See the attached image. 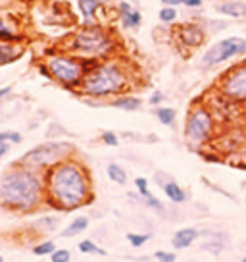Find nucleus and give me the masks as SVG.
<instances>
[{"label": "nucleus", "mask_w": 246, "mask_h": 262, "mask_svg": "<svg viewBox=\"0 0 246 262\" xmlns=\"http://www.w3.org/2000/svg\"><path fill=\"white\" fill-rule=\"evenodd\" d=\"M175 37L177 41L187 47V49H198L206 42V37L208 33L200 24H194V21H185V24H179L177 29H175Z\"/></svg>", "instance_id": "10"}, {"label": "nucleus", "mask_w": 246, "mask_h": 262, "mask_svg": "<svg viewBox=\"0 0 246 262\" xmlns=\"http://www.w3.org/2000/svg\"><path fill=\"white\" fill-rule=\"evenodd\" d=\"M77 249H79L83 254H100V256H106V251H104L102 247L96 245L92 239H83V241H79V243H77Z\"/></svg>", "instance_id": "22"}, {"label": "nucleus", "mask_w": 246, "mask_h": 262, "mask_svg": "<svg viewBox=\"0 0 246 262\" xmlns=\"http://www.w3.org/2000/svg\"><path fill=\"white\" fill-rule=\"evenodd\" d=\"M158 185L162 187L164 195L167 196L171 203H175V205H183V203H187V193H185V189L181 187L175 180H171V178H167L165 181L158 180Z\"/></svg>", "instance_id": "15"}, {"label": "nucleus", "mask_w": 246, "mask_h": 262, "mask_svg": "<svg viewBox=\"0 0 246 262\" xmlns=\"http://www.w3.org/2000/svg\"><path fill=\"white\" fill-rule=\"evenodd\" d=\"M50 262H71V251L69 249H56L50 254Z\"/></svg>", "instance_id": "28"}, {"label": "nucleus", "mask_w": 246, "mask_h": 262, "mask_svg": "<svg viewBox=\"0 0 246 262\" xmlns=\"http://www.w3.org/2000/svg\"><path fill=\"white\" fill-rule=\"evenodd\" d=\"M62 50L85 60H108L117 56V39L102 24L81 25L67 35Z\"/></svg>", "instance_id": "4"}, {"label": "nucleus", "mask_w": 246, "mask_h": 262, "mask_svg": "<svg viewBox=\"0 0 246 262\" xmlns=\"http://www.w3.org/2000/svg\"><path fill=\"white\" fill-rule=\"evenodd\" d=\"M154 258L158 262H177V254L173 253V251H156Z\"/></svg>", "instance_id": "31"}, {"label": "nucleus", "mask_w": 246, "mask_h": 262, "mask_svg": "<svg viewBox=\"0 0 246 262\" xmlns=\"http://www.w3.org/2000/svg\"><path fill=\"white\" fill-rule=\"evenodd\" d=\"M100 141H102L106 147H117V145H119V137L115 135L114 131H102V133H100Z\"/></svg>", "instance_id": "30"}, {"label": "nucleus", "mask_w": 246, "mask_h": 262, "mask_svg": "<svg viewBox=\"0 0 246 262\" xmlns=\"http://www.w3.org/2000/svg\"><path fill=\"white\" fill-rule=\"evenodd\" d=\"M10 93H12V87H2V89H0V102L4 100V97H8Z\"/></svg>", "instance_id": "36"}, {"label": "nucleus", "mask_w": 246, "mask_h": 262, "mask_svg": "<svg viewBox=\"0 0 246 262\" xmlns=\"http://www.w3.org/2000/svg\"><path fill=\"white\" fill-rule=\"evenodd\" d=\"M56 249L58 247L52 239H44V241H39L37 245H33V254H37V256H50Z\"/></svg>", "instance_id": "24"}, {"label": "nucleus", "mask_w": 246, "mask_h": 262, "mask_svg": "<svg viewBox=\"0 0 246 262\" xmlns=\"http://www.w3.org/2000/svg\"><path fill=\"white\" fill-rule=\"evenodd\" d=\"M219 91L225 98L235 102H246V64L231 68L219 81Z\"/></svg>", "instance_id": "9"}, {"label": "nucleus", "mask_w": 246, "mask_h": 262, "mask_svg": "<svg viewBox=\"0 0 246 262\" xmlns=\"http://www.w3.org/2000/svg\"><path fill=\"white\" fill-rule=\"evenodd\" d=\"M25 35L23 33H17L14 27H10L6 24L4 17H0V42H23Z\"/></svg>", "instance_id": "19"}, {"label": "nucleus", "mask_w": 246, "mask_h": 262, "mask_svg": "<svg viewBox=\"0 0 246 262\" xmlns=\"http://www.w3.org/2000/svg\"><path fill=\"white\" fill-rule=\"evenodd\" d=\"M90 226V218L89 216H77V218H73V220L69 222V226L67 228H64L62 231H60V237H77V235H81V233H85L87 229H89Z\"/></svg>", "instance_id": "17"}, {"label": "nucleus", "mask_w": 246, "mask_h": 262, "mask_svg": "<svg viewBox=\"0 0 246 262\" xmlns=\"http://www.w3.org/2000/svg\"><path fill=\"white\" fill-rule=\"evenodd\" d=\"M198 237H200V231H198L196 228H179L173 233L171 245H173V249L183 251V249H189Z\"/></svg>", "instance_id": "13"}, {"label": "nucleus", "mask_w": 246, "mask_h": 262, "mask_svg": "<svg viewBox=\"0 0 246 262\" xmlns=\"http://www.w3.org/2000/svg\"><path fill=\"white\" fill-rule=\"evenodd\" d=\"M240 262H246V256H244V258H242V260H240Z\"/></svg>", "instance_id": "40"}, {"label": "nucleus", "mask_w": 246, "mask_h": 262, "mask_svg": "<svg viewBox=\"0 0 246 262\" xmlns=\"http://www.w3.org/2000/svg\"><path fill=\"white\" fill-rule=\"evenodd\" d=\"M164 6H179L181 0H160Z\"/></svg>", "instance_id": "37"}, {"label": "nucleus", "mask_w": 246, "mask_h": 262, "mask_svg": "<svg viewBox=\"0 0 246 262\" xmlns=\"http://www.w3.org/2000/svg\"><path fill=\"white\" fill-rule=\"evenodd\" d=\"M164 93L162 91H154L152 95H150V98H148V104H152L154 108L162 106V102H164Z\"/></svg>", "instance_id": "33"}, {"label": "nucleus", "mask_w": 246, "mask_h": 262, "mask_svg": "<svg viewBox=\"0 0 246 262\" xmlns=\"http://www.w3.org/2000/svg\"><path fill=\"white\" fill-rule=\"evenodd\" d=\"M246 54V39L244 37H227V39H222L215 45H212L210 49H206V52L200 58V66L204 70H210V68H215L219 64H225L233 58L242 56Z\"/></svg>", "instance_id": "8"}, {"label": "nucleus", "mask_w": 246, "mask_h": 262, "mask_svg": "<svg viewBox=\"0 0 246 262\" xmlns=\"http://www.w3.org/2000/svg\"><path fill=\"white\" fill-rule=\"evenodd\" d=\"M106 173H108V178H110V181H114V183H117V185H125L127 180H129V176H127V172H125V168L115 162L108 164Z\"/></svg>", "instance_id": "20"}, {"label": "nucleus", "mask_w": 246, "mask_h": 262, "mask_svg": "<svg viewBox=\"0 0 246 262\" xmlns=\"http://www.w3.org/2000/svg\"><path fill=\"white\" fill-rule=\"evenodd\" d=\"M202 4H204V0H181V6H185V8H190V10L200 8Z\"/></svg>", "instance_id": "34"}, {"label": "nucleus", "mask_w": 246, "mask_h": 262, "mask_svg": "<svg viewBox=\"0 0 246 262\" xmlns=\"http://www.w3.org/2000/svg\"><path fill=\"white\" fill-rule=\"evenodd\" d=\"M142 203L150 208V210H154V212H158V214H165V206H164V203L158 199V196H154L152 195V191H148L146 195H142Z\"/></svg>", "instance_id": "25"}, {"label": "nucleus", "mask_w": 246, "mask_h": 262, "mask_svg": "<svg viewBox=\"0 0 246 262\" xmlns=\"http://www.w3.org/2000/svg\"><path fill=\"white\" fill-rule=\"evenodd\" d=\"M104 8L100 0H77V10L83 17V25L99 24V12Z\"/></svg>", "instance_id": "12"}, {"label": "nucleus", "mask_w": 246, "mask_h": 262, "mask_svg": "<svg viewBox=\"0 0 246 262\" xmlns=\"http://www.w3.org/2000/svg\"><path fill=\"white\" fill-rule=\"evenodd\" d=\"M75 155V145L69 141H44L37 147L29 148L25 155H21L16 162L21 166H27L35 172H46L48 168L56 166L58 162L66 160L69 156Z\"/></svg>", "instance_id": "6"}, {"label": "nucleus", "mask_w": 246, "mask_h": 262, "mask_svg": "<svg viewBox=\"0 0 246 262\" xmlns=\"http://www.w3.org/2000/svg\"><path fill=\"white\" fill-rule=\"evenodd\" d=\"M154 114H156L158 122L162 125H167V127H171L173 123L177 122V110L171 106H158L154 110Z\"/></svg>", "instance_id": "21"}, {"label": "nucleus", "mask_w": 246, "mask_h": 262, "mask_svg": "<svg viewBox=\"0 0 246 262\" xmlns=\"http://www.w3.org/2000/svg\"><path fill=\"white\" fill-rule=\"evenodd\" d=\"M44 180V203L58 212H71L94 201L92 176L87 164L69 156L56 166L42 172Z\"/></svg>", "instance_id": "1"}, {"label": "nucleus", "mask_w": 246, "mask_h": 262, "mask_svg": "<svg viewBox=\"0 0 246 262\" xmlns=\"http://www.w3.org/2000/svg\"><path fill=\"white\" fill-rule=\"evenodd\" d=\"M35 226H37V229L41 228V231L52 233V231H56L58 226H60V218H56V216H42V218H39V220L35 222Z\"/></svg>", "instance_id": "23"}, {"label": "nucleus", "mask_w": 246, "mask_h": 262, "mask_svg": "<svg viewBox=\"0 0 246 262\" xmlns=\"http://www.w3.org/2000/svg\"><path fill=\"white\" fill-rule=\"evenodd\" d=\"M44 205L41 172L14 162L0 176V208L14 214H31Z\"/></svg>", "instance_id": "2"}, {"label": "nucleus", "mask_w": 246, "mask_h": 262, "mask_svg": "<svg viewBox=\"0 0 246 262\" xmlns=\"http://www.w3.org/2000/svg\"><path fill=\"white\" fill-rule=\"evenodd\" d=\"M117 19H119L123 29L135 31L142 24V14L133 6L129 0H119L117 2Z\"/></svg>", "instance_id": "11"}, {"label": "nucleus", "mask_w": 246, "mask_h": 262, "mask_svg": "<svg viewBox=\"0 0 246 262\" xmlns=\"http://www.w3.org/2000/svg\"><path fill=\"white\" fill-rule=\"evenodd\" d=\"M217 12L223 16L229 17H246V2H238V0H231V2H223L217 4Z\"/></svg>", "instance_id": "18"}, {"label": "nucleus", "mask_w": 246, "mask_h": 262, "mask_svg": "<svg viewBox=\"0 0 246 262\" xmlns=\"http://www.w3.org/2000/svg\"><path fill=\"white\" fill-rule=\"evenodd\" d=\"M133 85V74L129 70V64L123 62L121 58H108L100 60L99 64L83 77L79 93L83 98L92 100H112L115 97L127 95L129 87Z\"/></svg>", "instance_id": "3"}, {"label": "nucleus", "mask_w": 246, "mask_h": 262, "mask_svg": "<svg viewBox=\"0 0 246 262\" xmlns=\"http://www.w3.org/2000/svg\"><path fill=\"white\" fill-rule=\"evenodd\" d=\"M0 139L8 141L10 145H19L21 141H23V137H21V133L19 131H0Z\"/></svg>", "instance_id": "29"}, {"label": "nucleus", "mask_w": 246, "mask_h": 262, "mask_svg": "<svg viewBox=\"0 0 246 262\" xmlns=\"http://www.w3.org/2000/svg\"><path fill=\"white\" fill-rule=\"evenodd\" d=\"M25 54L21 42H0V66H8L17 62Z\"/></svg>", "instance_id": "14"}, {"label": "nucleus", "mask_w": 246, "mask_h": 262, "mask_svg": "<svg viewBox=\"0 0 246 262\" xmlns=\"http://www.w3.org/2000/svg\"><path fill=\"white\" fill-rule=\"evenodd\" d=\"M10 147H12V145H10L8 141L0 139V160H2V158H4V156L10 152Z\"/></svg>", "instance_id": "35"}, {"label": "nucleus", "mask_w": 246, "mask_h": 262, "mask_svg": "<svg viewBox=\"0 0 246 262\" xmlns=\"http://www.w3.org/2000/svg\"><path fill=\"white\" fill-rule=\"evenodd\" d=\"M0 262H4V256H2V254H0Z\"/></svg>", "instance_id": "39"}, {"label": "nucleus", "mask_w": 246, "mask_h": 262, "mask_svg": "<svg viewBox=\"0 0 246 262\" xmlns=\"http://www.w3.org/2000/svg\"><path fill=\"white\" fill-rule=\"evenodd\" d=\"M213 129H215V120H213V114L210 108H190L187 122H185V141L189 143L190 148H198L206 145L208 141L212 139Z\"/></svg>", "instance_id": "7"}, {"label": "nucleus", "mask_w": 246, "mask_h": 262, "mask_svg": "<svg viewBox=\"0 0 246 262\" xmlns=\"http://www.w3.org/2000/svg\"><path fill=\"white\" fill-rule=\"evenodd\" d=\"M44 66L48 68L50 79L62 85L66 91L79 93L81 81L85 77V60L66 50H54L46 56Z\"/></svg>", "instance_id": "5"}, {"label": "nucleus", "mask_w": 246, "mask_h": 262, "mask_svg": "<svg viewBox=\"0 0 246 262\" xmlns=\"http://www.w3.org/2000/svg\"><path fill=\"white\" fill-rule=\"evenodd\" d=\"M148 239H150V235H148V233H135V231H129V233H127V241H129V243H131V247H135V249L142 247Z\"/></svg>", "instance_id": "27"}, {"label": "nucleus", "mask_w": 246, "mask_h": 262, "mask_svg": "<svg viewBox=\"0 0 246 262\" xmlns=\"http://www.w3.org/2000/svg\"><path fill=\"white\" fill-rule=\"evenodd\" d=\"M135 187H137V193H139L140 196L142 195H146L148 191H150V187H148V180L146 178H135Z\"/></svg>", "instance_id": "32"}, {"label": "nucleus", "mask_w": 246, "mask_h": 262, "mask_svg": "<svg viewBox=\"0 0 246 262\" xmlns=\"http://www.w3.org/2000/svg\"><path fill=\"white\" fill-rule=\"evenodd\" d=\"M110 106L117 108V110H123V112H137L142 108V98L137 97V95H121V97H115L110 100Z\"/></svg>", "instance_id": "16"}, {"label": "nucleus", "mask_w": 246, "mask_h": 262, "mask_svg": "<svg viewBox=\"0 0 246 262\" xmlns=\"http://www.w3.org/2000/svg\"><path fill=\"white\" fill-rule=\"evenodd\" d=\"M100 2H102V4H104V6H110V4H112V2H114V0H100Z\"/></svg>", "instance_id": "38"}, {"label": "nucleus", "mask_w": 246, "mask_h": 262, "mask_svg": "<svg viewBox=\"0 0 246 262\" xmlns=\"http://www.w3.org/2000/svg\"><path fill=\"white\" fill-rule=\"evenodd\" d=\"M158 17H160V21L162 24H175L177 21V17H179V12L175 6H162L160 12H158Z\"/></svg>", "instance_id": "26"}]
</instances>
